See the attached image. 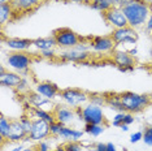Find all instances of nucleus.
<instances>
[{"instance_id": "1", "label": "nucleus", "mask_w": 152, "mask_h": 151, "mask_svg": "<svg viewBox=\"0 0 152 151\" xmlns=\"http://www.w3.org/2000/svg\"><path fill=\"white\" fill-rule=\"evenodd\" d=\"M122 12L125 13L129 26L131 27H139L143 23L147 22L148 17L151 15L150 5L144 0H134L130 4L125 5L122 8Z\"/></svg>"}, {"instance_id": "2", "label": "nucleus", "mask_w": 152, "mask_h": 151, "mask_svg": "<svg viewBox=\"0 0 152 151\" xmlns=\"http://www.w3.org/2000/svg\"><path fill=\"white\" fill-rule=\"evenodd\" d=\"M120 97L125 112L133 113V115L144 111L152 104V97L148 94H137L133 91H124L120 92Z\"/></svg>"}, {"instance_id": "3", "label": "nucleus", "mask_w": 152, "mask_h": 151, "mask_svg": "<svg viewBox=\"0 0 152 151\" xmlns=\"http://www.w3.org/2000/svg\"><path fill=\"white\" fill-rule=\"evenodd\" d=\"M75 113H77V117L79 120H83L86 124H98V125L107 124V119L102 107L98 104H94V103L85 106L83 108L77 107L75 108Z\"/></svg>"}, {"instance_id": "4", "label": "nucleus", "mask_w": 152, "mask_h": 151, "mask_svg": "<svg viewBox=\"0 0 152 151\" xmlns=\"http://www.w3.org/2000/svg\"><path fill=\"white\" fill-rule=\"evenodd\" d=\"M52 37L56 40L57 47L68 50L77 47L83 39V37H81L79 34H77L74 30L69 29V27H58V29L53 30Z\"/></svg>"}, {"instance_id": "5", "label": "nucleus", "mask_w": 152, "mask_h": 151, "mask_svg": "<svg viewBox=\"0 0 152 151\" xmlns=\"http://www.w3.org/2000/svg\"><path fill=\"white\" fill-rule=\"evenodd\" d=\"M34 63V55L25 51H15L7 55V64L20 73H26Z\"/></svg>"}, {"instance_id": "6", "label": "nucleus", "mask_w": 152, "mask_h": 151, "mask_svg": "<svg viewBox=\"0 0 152 151\" xmlns=\"http://www.w3.org/2000/svg\"><path fill=\"white\" fill-rule=\"evenodd\" d=\"M58 97H61V99H63L68 106H70V107H73V108H77L81 104H83V103L88 100L90 94L87 91L82 90V89L68 87V89L61 90Z\"/></svg>"}, {"instance_id": "7", "label": "nucleus", "mask_w": 152, "mask_h": 151, "mask_svg": "<svg viewBox=\"0 0 152 151\" xmlns=\"http://www.w3.org/2000/svg\"><path fill=\"white\" fill-rule=\"evenodd\" d=\"M102 17L107 22V25L112 26L113 29L129 26V22H127L125 13L122 12V8H118V7H110L108 11L102 13Z\"/></svg>"}, {"instance_id": "8", "label": "nucleus", "mask_w": 152, "mask_h": 151, "mask_svg": "<svg viewBox=\"0 0 152 151\" xmlns=\"http://www.w3.org/2000/svg\"><path fill=\"white\" fill-rule=\"evenodd\" d=\"M46 1L48 0H9L15 8V20L25 15H31Z\"/></svg>"}, {"instance_id": "9", "label": "nucleus", "mask_w": 152, "mask_h": 151, "mask_svg": "<svg viewBox=\"0 0 152 151\" xmlns=\"http://www.w3.org/2000/svg\"><path fill=\"white\" fill-rule=\"evenodd\" d=\"M109 35L112 37L116 46H120V44H135L138 40V34L134 30V27L131 26L113 29V32Z\"/></svg>"}, {"instance_id": "10", "label": "nucleus", "mask_w": 152, "mask_h": 151, "mask_svg": "<svg viewBox=\"0 0 152 151\" xmlns=\"http://www.w3.org/2000/svg\"><path fill=\"white\" fill-rule=\"evenodd\" d=\"M112 61L121 72H133L135 68V56L126 51H112Z\"/></svg>"}, {"instance_id": "11", "label": "nucleus", "mask_w": 152, "mask_h": 151, "mask_svg": "<svg viewBox=\"0 0 152 151\" xmlns=\"http://www.w3.org/2000/svg\"><path fill=\"white\" fill-rule=\"evenodd\" d=\"M50 129H51L50 122L44 121L42 119H35V120H33V126H31L29 136L23 141L25 142H27V141H43L44 138L51 136Z\"/></svg>"}, {"instance_id": "12", "label": "nucleus", "mask_w": 152, "mask_h": 151, "mask_svg": "<svg viewBox=\"0 0 152 151\" xmlns=\"http://www.w3.org/2000/svg\"><path fill=\"white\" fill-rule=\"evenodd\" d=\"M90 47L96 52H112L115 51L116 43L113 42L110 35L104 37H88Z\"/></svg>"}, {"instance_id": "13", "label": "nucleus", "mask_w": 152, "mask_h": 151, "mask_svg": "<svg viewBox=\"0 0 152 151\" xmlns=\"http://www.w3.org/2000/svg\"><path fill=\"white\" fill-rule=\"evenodd\" d=\"M29 136V133L26 132V129L22 126V124L20 122L18 119H15L12 120L11 122V132H9L8 137L5 138V141L1 143L3 146L5 145L7 142L8 143H17V142H21Z\"/></svg>"}, {"instance_id": "14", "label": "nucleus", "mask_w": 152, "mask_h": 151, "mask_svg": "<svg viewBox=\"0 0 152 151\" xmlns=\"http://www.w3.org/2000/svg\"><path fill=\"white\" fill-rule=\"evenodd\" d=\"M53 116L56 119V121L61 122V124L66 125L69 122H73V120L77 117V113H75V108L73 107H66V106H55L53 108Z\"/></svg>"}, {"instance_id": "15", "label": "nucleus", "mask_w": 152, "mask_h": 151, "mask_svg": "<svg viewBox=\"0 0 152 151\" xmlns=\"http://www.w3.org/2000/svg\"><path fill=\"white\" fill-rule=\"evenodd\" d=\"M35 91L38 94L42 95V97L51 100V99L56 98L57 95H60L61 89L58 87L56 84H53V82H51V81H42V82H39V84H37Z\"/></svg>"}, {"instance_id": "16", "label": "nucleus", "mask_w": 152, "mask_h": 151, "mask_svg": "<svg viewBox=\"0 0 152 151\" xmlns=\"http://www.w3.org/2000/svg\"><path fill=\"white\" fill-rule=\"evenodd\" d=\"M22 81L23 78L20 74L13 73V72H7L5 68L1 67V69H0V84H1V86L17 89Z\"/></svg>"}, {"instance_id": "17", "label": "nucleus", "mask_w": 152, "mask_h": 151, "mask_svg": "<svg viewBox=\"0 0 152 151\" xmlns=\"http://www.w3.org/2000/svg\"><path fill=\"white\" fill-rule=\"evenodd\" d=\"M91 59L90 52H82L77 51L75 48H70L66 52L61 54L60 60L61 61H68V63H78V64H85L87 60Z\"/></svg>"}, {"instance_id": "18", "label": "nucleus", "mask_w": 152, "mask_h": 151, "mask_svg": "<svg viewBox=\"0 0 152 151\" xmlns=\"http://www.w3.org/2000/svg\"><path fill=\"white\" fill-rule=\"evenodd\" d=\"M1 40L8 48L13 51H26L33 46V39H26V38H5L3 35Z\"/></svg>"}, {"instance_id": "19", "label": "nucleus", "mask_w": 152, "mask_h": 151, "mask_svg": "<svg viewBox=\"0 0 152 151\" xmlns=\"http://www.w3.org/2000/svg\"><path fill=\"white\" fill-rule=\"evenodd\" d=\"M104 97L107 106H109L110 108L117 112H125V109L122 107V103H121L120 92H104Z\"/></svg>"}, {"instance_id": "20", "label": "nucleus", "mask_w": 152, "mask_h": 151, "mask_svg": "<svg viewBox=\"0 0 152 151\" xmlns=\"http://www.w3.org/2000/svg\"><path fill=\"white\" fill-rule=\"evenodd\" d=\"M15 20V8L12 7L11 3H3L0 5V23L4 26L7 22Z\"/></svg>"}, {"instance_id": "21", "label": "nucleus", "mask_w": 152, "mask_h": 151, "mask_svg": "<svg viewBox=\"0 0 152 151\" xmlns=\"http://www.w3.org/2000/svg\"><path fill=\"white\" fill-rule=\"evenodd\" d=\"M33 46L39 51H46V50H52L55 47H57V44H56L55 38L51 35V37H46V38H37V39H33Z\"/></svg>"}, {"instance_id": "22", "label": "nucleus", "mask_w": 152, "mask_h": 151, "mask_svg": "<svg viewBox=\"0 0 152 151\" xmlns=\"http://www.w3.org/2000/svg\"><path fill=\"white\" fill-rule=\"evenodd\" d=\"M27 100H29V104L31 106V107H35V108H42L43 106L50 104V99L42 97V95L38 94V92H31V91L30 92L27 91Z\"/></svg>"}, {"instance_id": "23", "label": "nucleus", "mask_w": 152, "mask_h": 151, "mask_svg": "<svg viewBox=\"0 0 152 151\" xmlns=\"http://www.w3.org/2000/svg\"><path fill=\"white\" fill-rule=\"evenodd\" d=\"M30 113H33L34 117L37 119H42L44 121L50 122V124H52V122L56 121V119H55L53 113L52 112H48V111H44L42 108H35V107H30ZM29 113V115H30Z\"/></svg>"}, {"instance_id": "24", "label": "nucleus", "mask_w": 152, "mask_h": 151, "mask_svg": "<svg viewBox=\"0 0 152 151\" xmlns=\"http://www.w3.org/2000/svg\"><path fill=\"white\" fill-rule=\"evenodd\" d=\"M82 136H83V132L72 129V128H69V126L65 125L58 137H60V138H64V139H68V141H78L79 138H82Z\"/></svg>"}, {"instance_id": "25", "label": "nucleus", "mask_w": 152, "mask_h": 151, "mask_svg": "<svg viewBox=\"0 0 152 151\" xmlns=\"http://www.w3.org/2000/svg\"><path fill=\"white\" fill-rule=\"evenodd\" d=\"M11 122H12V120L7 119L4 115H1V117H0V137H1V143L5 141L9 132H11Z\"/></svg>"}, {"instance_id": "26", "label": "nucleus", "mask_w": 152, "mask_h": 151, "mask_svg": "<svg viewBox=\"0 0 152 151\" xmlns=\"http://www.w3.org/2000/svg\"><path fill=\"white\" fill-rule=\"evenodd\" d=\"M85 132L90 134L91 137H99L104 132V126L98 125V124H86L85 125Z\"/></svg>"}, {"instance_id": "27", "label": "nucleus", "mask_w": 152, "mask_h": 151, "mask_svg": "<svg viewBox=\"0 0 152 151\" xmlns=\"http://www.w3.org/2000/svg\"><path fill=\"white\" fill-rule=\"evenodd\" d=\"M90 7H91L92 9H96V11L103 13V12L108 11L110 7H112V4L109 3V0H92Z\"/></svg>"}, {"instance_id": "28", "label": "nucleus", "mask_w": 152, "mask_h": 151, "mask_svg": "<svg viewBox=\"0 0 152 151\" xmlns=\"http://www.w3.org/2000/svg\"><path fill=\"white\" fill-rule=\"evenodd\" d=\"M64 124H61V122H58V121H55L51 124V129H50V132H51V137H58L60 136V133H61V130H63L64 128Z\"/></svg>"}, {"instance_id": "29", "label": "nucleus", "mask_w": 152, "mask_h": 151, "mask_svg": "<svg viewBox=\"0 0 152 151\" xmlns=\"http://www.w3.org/2000/svg\"><path fill=\"white\" fill-rule=\"evenodd\" d=\"M65 151H81L82 146L78 141H68L66 143H64Z\"/></svg>"}, {"instance_id": "30", "label": "nucleus", "mask_w": 152, "mask_h": 151, "mask_svg": "<svg viewBox=\"0 0 152 151\" xmlns=\"http://www.w3.org/2000/svg\"><path fill=\"white\" fill-rule=\"evenodd\" d=\"M18 120H20V122L22 124L23 128L26 129V132L30 133V130H31V126H33V120L30 119V116L29 115H23Z\"/></svg>"}, {"instance_id": "31", "label": "nucleus", "mask_w": 152, "mask_h": 151, "mask_svg": "<svg viewBox=\"0 0 152 151\" xmlns=\"http://www.w3.org/2000/svg\"><path fill=\"white\" fill-rule=\"evenodd\" d=\"M143 141H144V143H146V145L152 147V125L146 126V128H144Z\"/></svg>"}, {"instance_id": "32", "label": "nucleus", "mask_w": 152, "mask_h": 151, "mask_svg": "<svg viewBox=\"0 0 152 151\" xmlns=\"http://www.w3.org/2000/svg\"><path fill=\"white\" fill-rule=\"evenodd\" d=\"M90 99L94 104H98V106H102V104H105V97L104 94H90Z\"/></svg>"}, {"instance_id": "33", "label": "nucleus", "mask_w": 152, "mask_h": 151, "mask_svg": "<svg viewBox=\"0 0 152 151\" xmlns=\"http://www.w3.org/2000/svg\"><path fill=\"white\" fill-rule=\"evenodd\" d=\"M125 113H126V112H117V115L115 116V119H113V125H115V126H121V125H124Z\"/></svg>"}, {"instance_id": "34", "label": "nucleus", "mask_w": 152, "mask_h": 151, "mask_svg": "<svg viewBox=\"0 0 152 151\" xmlns=\"http://www.w3.org/2000/svg\"><path fill=\"white\" fill-rule=\"evenodd\" d=\"M131 1H134V0H109L112 7H118V8H124L125 5L130 4Z\"/></svg>"}, {"instance_id": "35", "label": "nucleus", "mask_w": 152, "mask_h": 151, "mask_svg": "<svg viewBox=\"0 0 152 151\" xmlns=\"http://www.w3.org/2000/svg\"><path fill=\"white\" fill-rule=\"evenodd\" d=\"M56 54H55V50H46V51H40V57H44V59H55Z\"/></svg>"}, {"instance_id": "36", "label": "nucleus", "mask_w": 152, "mask_h": 151, "mask_svg": "<svg viewBox=\"0 0 152 151\" xmlns=\"http://www.w3.org/2000/svg\"><path fill=\"white\" fill-rule=\"evenodd\" d=\"M143 139V132H137V133H133L130 137V142L131 143H137L139 141Z\"/></svg>"}, {"instance_id": "37", "label": "nucleus", "mask_w": 152, "mask_h": 151, "mask_svg": "<svg viewBox=\"0 0 152 151\" xmlns=\"http://www.w3.org/2000/svg\"><path fill=\"white\" fill-rule=\"evenodd\" d=\"M37 149L38 151H52L48 142H44V141H39V143L37 145Z\"/></svg>"}, {"instance_id": "38", "label": "nucleus", "mask_w": 152, "mask_h": 151, "mask_svg": "<svg viewBox=\"0 0 152 151\" xmlns=\"http://www.w3.org/2000/svg\"><path fill=\"white\" fill-rule=\"evenodd\" d=\"M133 122H134V115H133V113L126 112L125 113V119H124V124L130 125V124H133Z\"/></svg>"}, {"instance_id": "39", "label": "nucleus", "mask_w": 152, "mask_h": 151, "mask_svg": "<svg viewBox=\"0 0 152 151\" xmlns=\"http://www.w3.org/2000/svg\"><path fill=\"white\" fill-rule=\"evenodd\" d=\"M58 1H74V3H79V4H83V5H91L92 0H58Z\"/></svg>"}, {"instance_id": "40", "label": "nucleus", "mask_w": 152, "mask_h": 151, "mask_svg": "<svg viewBox=\"0 0 152 151\" xmlns=\"http://www.w3.org/2000/svg\"><path fill=\"white\" fill-rule=\"evenodd\" d=\"M94 149H95V151H107V143L99 142L94 146Z\"/></svg>"}, {"instance_id": "41", "label": "nucleus", "mask_w": 152, "mask_h": 151, "mask_svg": "<svg viewBox=\"0 0 152 151\" xmlns=\"http://www.w3.org/2000/svg\"><path fill=\"white\" fill-rule=\"evenodd\" d=\"M147 25H146V29H147V32H152V13L150 15V17H148V20H147Z\"/></svg>"}, {"instance_id": "42", "label": "nucleus", "mask_w": 152, "mask_h": 151, "mask_svg": "<svg viewBox=\"0 0 152 151\" xmlns=\"http://www.w3.org/2000/svg\"><path fill=\"white\" fill-rule=\"evenodd\" d=\"M107 151H117V149L113 143L109 142V143H107Z\"/></svg>"}, {"instance_id": "43", "label": "nucleus", "mask_w": 152, "mask_h": 151, "mask_svg": "<svg viewBox=\"0 0 152 151\" xmlns=\"http://www.w3.org/2000/svg\"><path fill=\"white\" fill-rule=\"evenodd\" d=\"M23 149H25V147H23L22 145H20V146H17V147H15V149H13V150H11V151H22Z\"/></svg>"}, {"instance_id": "44", "label": "nucleus", "mask_w": 152, "mask_h": 151, "mask_svg": "<svg viewBox=\"0 0 152 151\" xmlns=\"http://www.w3.org/2000/svg\"><path fill=\"white\" fill-rule=\"evenodd\" d=\"M53 151H65V147H64V145H60V146H57Z\"/></svg>"}, {"instance_id": "45", "label": "nucleus", "mask_w": 152, "mask_h": 151, "mask_svg": "<svg viewBox=\"0 0 152 151\" xmlns=\"http://www.w3.org/2000/svg\"><path fill=\"white\" fill-rule=\"evenodd\" d=\"M22 151H38V149L37 146H34V147H29V149H23Z\"/></svg>"}, {"instance_id": "46", "label": "nucleus", "mask_w": 152, "mask_h": 151, "mask_svg": "<svg viewBox=\"0 0 152 151\" xmlns=\"http://www.w3.org/2000/svg\"><path fill=\"white\" fill-rule=\"evenodd\" d=\"M120 128H121V129H122V130H124V132H127V130H129V125L124 124V125H121V126H120Z\"/></svg>"}, {"instance_id": "47", "label": "nucleus", "mask_w": 152, "mask_h": 151, "mask_svg": "<svg viewBox=\"0 0 152 151\" xmlns=\"http://www.w3.org/2000/svg\"><path fill=\"white\" fill-rule=\"evenodd\" d=\"M129 54H130V55H133V56H135V55H137V48L130 50V51H129Z\"/></svg>"}, {"instance_id": "48", "label": "nucleus", "mask_w": 152, "mask_h": 151, "mask_svg": "<svg viewBox=\"0 0 152 151\" xmlns=\"http://www.w3.org/2000/svg\"><path fill=\"white\" fill-rule=\"evenodd\" d=\"M0 1H1V4H3V3H8L9 0H0Z\"/></svg>"}, {"instance_id": "49", "label": "nucleus", "mask_w": 152, "mask_h": 151, "mask_svg": "<svg viewBox=\"0 0 152 151\" xmlns=\"http://www.w3.org/2000/svg\"><path fill=\"white\" fill-rule=\"evenodd\" d=\"M150 95H151V97H152V94H150Z\"/></svg>"}, {"instance_id": "50", "label": "nucleus", "mask_w": 152, "mask_h": 151, "mask_svg": "<svg viewBox=\"0 0 152 151\" xmlns=\"http://www.w3.org/2000/svg\"><path fill=\"white\" fill-rule=\"evenodd\" d=\"M124 151H127V150H124Z\"/></svg>"}]
</instances>
